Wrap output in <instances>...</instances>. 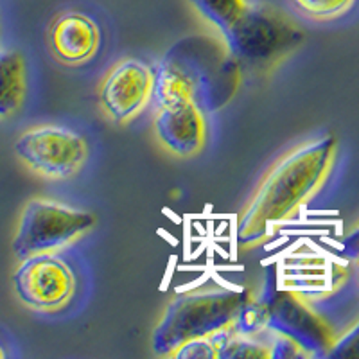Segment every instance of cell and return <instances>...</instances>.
<instances>
[{"label":"cell","instance_id":"6da1fadb","mask_svg":"<svg viewBox=\"0 0 359 359\" xmlns=\"http://www.w3.org/2000/svg\"><path fill=\"white\" fill-rule=\"evenodd\" d=\"M336 155V139L323 135L278 156L239 214L237 243L241 246L261 245L280 224L293 219L325 187L334 169Z\"/></svg>","mask_w":359,"mask_h":359},{"label":"cell","instance_id":"7a4b0ae2","mask_svg":"<svg viewBox=\"0 0 359 359\" xmlns=\"http://www.w3.org/2000/svg\"><path fill=\"white\" fill-rule=\"evenodd\" d=\"M243 306L241 294L232 291L185 294L163 313L153 334V345L156 352L168 355L189 339L208 338L232 327Z\"/></svg>","mask_w":359,"mask_h":359},{"label":"cell","instance_id":"3957f363","mask_svg":"<svg viewBox=\"0 0 359 359\" xmlns=\"http://www.w3.org/2000/svg\"><path fill=\"white\" fill-rule=\"evenodd\" d=\"M95 223L97 219L92 212L34 198L27 201L20 214L11 243L13 253L24 259L36 253L57 252L88 233Z\"/></svg>","mask_w":359,"mask_h":359},{"label":"cell","instance_id":"277c9868","mask_svg":"<svg viewBox=\"0 0 359 359\" xmlns=\"http://www.w3.org/2000/svg\"><path fill=\"white\" fill-rule=\"evenodd\" d=\"M15 155L34 175L47 180H69L88 162V140L78 131L56 124L25 130L15 140Z\"/></svg>","mask_w":359,"mask_h":359},{"label":"cell","instance_id":"5b68a950","mask_svg":"<svg viewBox=\"0 0 359 359\" xmlns=\"http://www.w3.org/2000/svg\"><path fill=\"white\" fill-rule=\"evenodd\" d=\"M13 287L18 300L31 311L56 314L72 304L78 278L56 252L36 253L20 259L13 273Z\"/></svg>","mask_w":359,"mask_h":359},{"label":"cell","instance_id":"8992f818","mask_svg":"<svg viewBox=\"0 0 359 359\" xmlns=\"http://www.w3.org/2000/svg\"><path fill=\"white\" fill-rule=\"evenodd\" d=\"M155 95V72L140 60L128 57L115 63L99 85L97 99L102 114L115 124L139 117Z\"/></svg>","mask_w":359,"mask_h":359},{"label":"cell","instance_id":"52a82bcc","mask_svg":"<svg viewBox=\"0 0 359 359\" xmlns=\"http://www.w3.org/2000/svg\"><path fill=\"white\" fill-rule=\"evenodd\" d=\"M153 131L160 146L176 158L200 155L208 139L207 118L194 95H184L160 104Z\"/></svg>","mask_w":359,"mask_h":359},{"label":"cell","instance_id":"ba28073f","mask_svg":"<svg viewBox=\"0 0 359 359\" xmlns=\"http://www.w3.org/2000/svg\"><path fill=\"white\" fill-rule=\"evenodd\" d=\"M298 38L297 29L278 17V13L253 6L243 24L226 36V41L239 60L262 63L284 53Z\"/></svg>","mask_w":359,"mask_h":359},{"label":"cell","instance_id":"9c48e42d","mask_svg":"<svg viewBox=\"0 0 359 359\" xmlns=\"http://www.w3.org/2000/svg\"><path fill=\"white\" fill-rule=\"evenodd\" d=\"M47 45L54 62L69 69H79L92 62L101 50L102 29L88 13L65 9L50 20Z\"/></svg>","mask_w":359,"mask_h":359},{"label":"cell","instance_id":"30bf717a","mask_svg":"<svg viewBox=\"0 0 359 359\" xmlns=\"http://www.w3.org/2000/svg\"><path fill=\"white\" fill-rule=\"evenodd\" d=\"M27 95V63L24 54L0 47V121L17 114Z\"/></svg>","mask_w":359,"mask_h":359},{"label":"cell","instance_id":"8fae6325","mask_svg":"<svg viewBox=\"0 0 359 359\" xmlns=\"http://www.w3.org/2000/svg\"><path fill=\"white\" fill-rule=\"evenodd\" d=\"M189 2L200 13V17L214 25L224 38L243 24V20L253 9L248 0H189Z\"/></svg>","mask_w":359,"mask_h":359},{"label":"cell","instance_id":"7c38bea8","mask_svg":"<svg viewBox=\"0 0 359 359\" xmlns=\"http://www.w3.org/2000/svg\"><path fill=\"white\" fill-rule=\"evenodd\" d=\"M291 8L306 20L327 24L347 17L359 0H287Z\"/></svg>","mask_w":359,"mask_h":359},{"label":"cell","instance_id":"4fadbf2b","mask_svg":"<svg viewBox=\"0 0 359 359\" xmlns=\"http://www.w3.org/2000/svg\"><path fill=\"white\" fill-rule=\"evenodd\" d=\"M168 355L171 358H217L216 351V343H214L212 336L208 338H196V339H189V341L182 343L176 348H172Z\"/></svg>","mask_w":359,"mask_h":359},{"label":"cell","instance_id":"5bb4252c","mask_svg":"<svg viewBox=\"0 0 359 359\" xmlns=\"http://www.w3.org/2000/svg\"><path fill=\"white\" fill-rule=\"evenodd\" d=\"M6 351H4V347H2V343H0V359H4L6 358Z\"/></svg>","mask_w":359,"mask_h":359},{"label":"cell","instance_id":"9a60e30c","mask_svg":"<svg viewBox=\"0 0 359 359\" xmlns=\"http://www.w3.org/2000/svg\"><path fill=\"white\" fill-rule=\"evenodd\" d=\"M0 40H2V25H0Z\"/></svg>","mask_w":359,"mask_h":359}]
</instances>
